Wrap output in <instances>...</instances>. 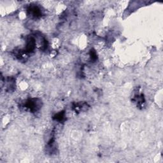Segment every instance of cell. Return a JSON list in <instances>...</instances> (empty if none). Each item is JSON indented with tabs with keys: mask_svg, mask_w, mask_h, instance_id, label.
<instances>
[{
	"mask_svg": "<svg viewBox=\"0 0 163 163\" xmlns=\"http://www.w3.org/2000/svg\"><path fill=\"white\" fill-rule=\"evenodd\" d=\"M35 47H36V42L35 38L32 37L29 38L26 41V50H25V52H26V53L32 52L35 50Z\"/></svg>",
	"mask_w": 163,
	"mask_h": 163,
	"instance_id": "obj_3",
	"label": "cell"
},
{
	"mask_svg": "<svg viewBox=\"0 0 163 163\" xmlns=\"http://www.w3.org/2000/svg\"><path fill=\"white\" fill-rule=\"evenodd\" d=\"M135 100L137 103V104L138 106H143V104L145 103V98L142 94H141L140 95L136 96L135 97Z\"/></svg>",
	"mask_w": 163,
	"mask_h": 163,
	"instance_id": "obj_4",
	"label": "cell"
},
{
	"mask_svg": "<svg viewBox=\"0 0 163 163\" xmlns=\"http://www.w3.org/2000/svg\"><path fill=\"white\" fill-rule=\"evenodd\" d=\"M25 107L26 108L30 109V110L32 112L37 111L40 109L42 107V101L39 99H30L26 101L25 103Z\"/></svg>",
	"mask_w": 163,
	"mask_h": 163,
	"instance_id": "obj_1",
	"label": "cell"
},
{
	"mask_svg": "<svg viewBox=\"0 0 163 163\" xmlns=\"http://www.w3.org/2000/svg\"><path fill=\"white\" fill-rule=\"evenodd\" d=\"M65 117V112L64 111H60L59 113L57 114L54 117V119H55V120L57 121H59L61 122L63 121V119Z\"/></svg>",
	"mask_w": 163,
	"mask_h": 163,
	"instance_id": "obj_5",
	"label": "cell"
},
{
	"mask_svg": "<svg viewBox=\"0 0 163 163\" xmlns=\"http://www.w3.org/2000/svg\"><path fill=\"white\" fill-rule=\"evenodd\" d=\"M90 57L92 60H96L97 59L96 53L94 50H91V51H90Z\"/></svg>",
	"mask_w": 163,
	"mask_h": 163,
	"instance_id": "obj_6",
	"label": "cell"
},
{
	"mask_svg": "<svg viewBox=\"0 0 163 163\" xmlns=\"http://www.w3.org/2000/svg\"><path fill=\"white\" fill-rule=\"evenodd\" d=\"M28 12L29 15L32 18H39L42 16L41 10L37 6H31L28 8Z\"/></svg>",
	"mask_w": 163,
	"mask_h": 163,
	"instance_id": "obj_2",
	"label": "cell"
}]
</instances>
